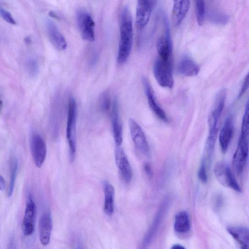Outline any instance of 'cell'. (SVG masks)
Instances as JSON below:
<instances>
[{
    "mask_svg": "<svg viewBox=\"0 0 249 249\" xmlns=\"http://www.w3.org/2000/svg\"><path fill=\"white\" fill-rule=\"evenodd\" d=\"M45 24L48 36L52 45L59 51L65 50L67 46L66 40L55 23L47 20Z\"/></svg>",
    "mask_w": 249,
    "mask_h": 249,
    "instance_id": "cell-16",
    "label": "cell"
},
{
    "mask_svg": "<svg viewBox=\"0 0 249 249\" xmlns=\"http://www.w3.org/2000/svg\"><path fill=\"white\" fill-rule=\"evenodd\" d=\"M215 178L222 185L231 188L238 192L242 189L227 163L219 161L216 163L213 169Z\"/></svg>",
    "mask_w": 249,
    "mask_h": 249,
    "instance_id": "cell-5",
    "label": "cell"
},
{
    "mask_svg": "<svg viewBox=\"0 0 249 249\" xmlns=\"http://www.w3.org/2000/svg\"><path fill=\"white\" fill-rule=\"evenodd\" d=\"M112 132L114 140L117 146H120L123 142V129L120 120L117 100L112 102L111 111Z\"/></svg>",
    "mask_w": 249,
    "mask_h": 249,
    "instance_id": "cell-18",
    "label": "cell"
},
{
    "mask_svg": "<svg viewBox=\"0 0 249 249\" xmlns=\"http://www.w3.org/2000/svg\"><path fill=\"white\" fill-rule=\"evenodd\" d=\"M35 213L36 205L32 196H30L26 203L22 222V231L25 235L29 236L34 232Z\"/></svg>",
    "mask_w": 249,
    "mask_h": 249,
    "instance_id": "cell-15",
    "label": "cell"
},
{
    "mask_svg": "<svg viewBox=\"0 0 249 249\" xmlns=\"http://www.w3.org/2000/svg\"><path fill=\"white\" fill-rule=\"evenodd\" d=\"M30 147L35 164L40 168L45 161L47 153L45 142L39 134L34 133L31 137Z\"/></svg>",
    "mask_w": 249,
    "mask_h": 249,
    "instance_id": "cell-9",
    "label": "cell"
},
{
    "mask_svg": "<svg viewBox=\"0 0 249 249\" xmlns=\"http://www.w3.org/2000/svg\"><path fill=\"white\" fill-rule=\"evenodd\" d=\"M190 0H173L172 19L175 26L179 25L189 9Z\"/></svg>",
    "mask_w": 249,
    "mask_h": 249,
    "instance_id": "cell-19",
    "label": "cell"
},
{
    "mask_svg": "<svg viewBox=\"0 0 249 249\" xmlns=\"http://www.w3.org/2000/svg\"><path fill=\"white\" fill-rule=\"evenodd\" d=\"M170 202L169 198L167 197L161 204L152 224L143 239V246L145 247L149 245L154 238L168 210Z\"/></svg>",
    "mask_w": 249,
    "mask_h": 249,
    "instance_id": "cell-8",
    "label": "cell"
},
{
    "mask_svg": "<svg viewBox=\"0 0 249 249\" xmlns=\"http://www.w3.org/2000/svg\"><path fill=\"white\" fill-rule=\"evenodd\" d=\"M172 68V60H165L159 58L155 61L153 73L158 83L161 87L166 88L173 87Z\"/></svg>",
    "mask_w": 249,
    "mask_h": 249,
    "instance_id": "cell-4",
    "label": "cell"
},
{
    "mask_svg": "<svg viewBox=\"0 0 249 249\" xmlns=\"http://www.w3.org/2000/svg\"><path fill=\"white\" fill-rule=\"evenodd\" d=\"M154 4L155 0H137L136 24L139 30H142L148 24Z\"/></svg>",
    "mask_w": 249,
    "mask_h": 249,
    "instance_id": "cell-12",
    "label": "cell"
},
{
    "mask_svg": "<svg viewBox=\"0 0 249 249\" xmlns=\"http://www.w3.org/2000/svg\"><path fill=\"white\" fill-rule=\"evenodd\" d=\"M111 97L109 91H104L100 95L99 99V107L103 112H107L112 107Z\"/></svg>",
    "mask_w": 249,
    "mask_h": 249,
    "instance_id": "cell-27",
    "label": "cell"
},
{
    "mask_svg": "<svg viewBox=\"0 0 249 249\" xmlns=\"http://www.w3.org/2000/svg\"><path fill=\"white\" fill-rule=\"evenodd\" d=\"M25 69L29 76L32 77H35L39 71L38 62L34 58H29L25 62Z\"/></svg>",
    "mask_w": 249,
    "mask_h": 249,
    "instance_id": "cell-28",
    "label": "cell"
},
{
    "mask_svg": "<svg viewBox=\"0 0 249 249\" xmlns=\"http://www.w3.org/2000/svg\"><path fill=\"white\" fill-rule=\"evenodd\" d=\"M144 169L145 173L149 177H151L152 176V171L151 167L149 164L145 163L144 164Z\"/></svg>",
    "mask_w": 249,
    "mask_h": 249,
    "instance_id": "cell-33",
    "label": "cell"
},
{
    "mask_svg": "<svg viewBox=\"0 0 249 249\" xmlns=\"http://www.w3.org/2000/svg\"><path fill=\"white\" fill-rule=\"evenodd\" d=\"M234 122L232 115H229L224 123L219 135V141L222 152L225 153L232 138Z\"/></svg>",
    "mask_w": 249,
    "mask_h": 249,
    "instance_id": "cell-17",
    "label": "cell"
},
{
    "mask_svg": "<svg viewBox=\"0 0 249 249\" xmlns=\"http://www.w3.org/2000/svg\"><path fill=\"white\" fill-rule=\"evenodd\" d=\"M77 113V105L75 99L73 97H71L68 103L66 136L69 143L70 159L71 162L74 160L76 149V124Z\"/></svg>",
    "mask_w": 249,
    "mask_h": 249,
    "instance_id": "cell-3",
    "label": "cell"
},
{
    "mask_svg": "<svg viewBox=\"0 0 249 249\" xmlns=\"http://www.w3.org/2000/svg\"><path fill=\"white\" fill-rule=\"evenodd\" d=\"M249 105L247 103L242 120L241 133L249 134Z\"/></svg>",
    "mask_w": 249,
    "mask_h": 249,
    "instance_id": "cell-29",
    "label": "cell"
},
{
    "mask_svg": "<svg viewBox=\"0 0 249 249\" xmlns=\"http://www.w3.org/2000/svg\"><path fill=\"white\" fill-rule=\"evenodd\" d=\"M177 72L185 76H195L199 71V67L192 59L183 57L177 66Z\"/></svg>",
    "mask_w": 249,
    "mask_h": 249,
    "instance_id": "cell-21",
    "label": "cell"
},
{
    "mask_svg": "<svg viewBox=\"0 0 249 249\" xmlns=\"http://www.w3.org/2000/svg\"><path fill=\"white\" fill-rule=\"evenodd\" d=\"M10 183L7 191V196L10 197L13 193L18 169V162L15 158H12L10 163Z\"/></svg>",
    "mask_w": 249,
    "mask_h": 249,
    "instance_id": "cell-25",
    "label": "cell"
},
{
    "mask_svg": "<svg viewBox=\"0 0 249 249\" xmlns=\"http://www.w3.org/2000/svg\"><path fill=\"white\" fill-rule=\"evenodd\" d=\"M128 124L131 136L136 147L143 154L147 156H149V144L140 125L132 119L129 120Z\"/></svg>",
    "mask_w": 249,
    "mask_h": 249,
    "instance_id": "cell-11",
    "label": "cell"
},
{
    "mask_svg": "<svg viewBox=\"0 0 249 249\" xmlns=\"http://www.w3.org/2000/svg\"><path fill=\"white\" fill-rule=\"evenodd\" d=\"M216 200L214 202V205L216 208H218L220 207V205L222 204V198L220 196H217L216 197Z\"/></svg>",
    "mask_w": 249,
    "mask_h": 249,
    "instance_id": "cell-34",
    "label": "cell"
},
{
    "mask_svg": "<svg viewBox=\"0 0 249 249\" xmlns=\"http://www.w3.org/2000/svg\"><path fill=\"white\" fill-rule=\"evenodd\" d=\"M78 28L83 39L93 42L95 40V23L91 16L87 12L79 11L77 15Z\"/></svg>",
    "mask_w": 249,
    "mask_h": 249,
    "instance_id": "cell-10",
    "label": "cell"
},
{
    "mask_svg": "<svg viewBox=\"0 0 249 249\" xmlns=\"http://www.w3.org/2000/svg\"><path fill=\"white\" fill-rule=\"evenodd\" d=\"M5 182L3 177L0 175V190L2 191L5 189Z\"/></svg>",
    "mask_w": 249,
    "mask_h": 249,
    "instance_id": "cell-35",
    "label": "cell"
},
{
    "mask_svg": "<svg viewBox=\"0 0 249 249\" xmlns=\"http://www.w3.org/2000/svg\"><path fill=\"white\" fill-rule=\"evenodd\" d=\"M196 17L197 22L200 26L204 24L205 18L206 7L205 0H194Z\"/></svg>",
    "mask_w": 249,
    "mask_h": 249,
    "instance_id": "cell-26",
    "label": "cell"
},
{
    "mask_svg": "<svg viewBox=\"0 0 249 249\" xmlns=\"http://www.w3.org/2000/svg\"><path fill=\"white\" fill-rule=\"evenodd\" d=\"M52 219L51 215L46 213L40 217L39 222V236L41 243L47 245L50 241L52 230Z\"/></svg>",
    "mask_w": 249,
    "mask_h": 249,
    "instance_id": "cell-20",
    "label": "cell"
},
{
    "mask_svg": "<svg viewBox=\"0 0 249 249\" xmlns=\"http://www.w3.org/2000/svg\"><path fill=\"white\" fill-rule=\"evenodd\" d=\"M172 249H184V248L181 246V245L180 244H175V245H174L173 246V247H172Z\"/></svg>",
    "mask_w": 249,
    "mask_h": 249,
    "instance_id": "cell-36",
    "label": "cell"
},
{
    "mask_svg": "<svg viewBox=\"0 0 249 249\" xmlns=\"http://www.w3.org/2000/svg\"><path fill=\"white\" fill-rule=\"evenodd\" d=\"M142 82L150 108L160 119L165 122H168V119L166 114L158 104L148 80L146 78L143 77Z\"/></svg>",
    "mask_w": 249,
    "mask_h": 249,
    "instance_id": "cell-14",
    "label": "cell"
},
{
    "mask_svg": "<svg viewBox=\"0 0 249 249\" xmlns=\"http://www.w3.org/2000/svg\"><path fill=\"white\" fill-rule=\"evenodd\" d=\"M249 87V75L248 74L246 75L245 80L243 83V85L241 87V89L239 91V93L238 96V99L240 98L244 95L245 92L247 91Z\"/></svg>",
    "mask_w": 249,
    "mask_h": 249,
    "instance_id": "cell-32",
    "label": "cell"
},
{
    "mask_svg": "<svg viewBox=\"0 0 249 249\" xmlns=\"http://www.w3.org/2000/svg\"><path fill=\"white\" fill-rule=\"evenodd\" d=\"M226 96L225 89H221L217 95L214 107L209 116V135L206 144L208 158H211L213 151L219 129V121L224 107Z\"/></svg>",
    "mask_w": 249,
    "mask_h": 249,
    "instance_id": "cell-2",
    "label": "cell"
},
{
    "mask_svg": "<svg viewBox=\"0 0 249 249\" xmlns=\"http://www.w3.org/2000/svg\"><path fill=\"white\" fill-rule=\"evenodd\" d=\"M198 176L201 182L204 183L207 182L208 177L206 171L205 159H203L201 161L200 167L198 171Z\"/></svg>",
    "mask_w": 249,
    "mask_h": 249,
    "instance_id": "cell-30",
    "label": "cell"
},
{
    "mask_svg": "<svg viewBox=\"0 0 249 249\" xmlns=\"http://www.w3.org/2000/svg\"><path fill=\"white\" fill-rule=\"evenodd\" d=\"M174 228L179 233H185L190 231V222L186 212L181 211L176 215Z\"/></svg>",
    "mask_w": 249,
    "mask_h": 249,
    "instance_id": "cell-24",
    "label": "cell"
},
{
    "mask_svg": "<svg viewBox=\"0 0 249 249\" xmlns=\"http://www.w3.org/2000/svg\"><path fill=\"white\" fill-rule=\"evenodd\" d=\"M164 35L157 42V50L159 58L165 60H172V43L169 24L166 15L163 16Z\"/></svg>",
    "mask_w": 249,
    "mask_h": 249,
    "instance_id": "cell-6",
    "label": "cell"
},
{
    "mask_svg": "<svg viewBox=\"0 0 249 249\" xmlns=\"http://www.w3.org/2000/svg\"><path fill=\"white\" fill-rule=\"evenodd\" d=\"M115 157L121 178L124 183H130L133 178V171L124 151L120 146H117L115 150Z\"/></svg>",
    "mask_w": 249,
    "mask_h": 249,
    "instance_id": "cell-13",
    "label": "cell"
},
{
    "mask_svg": "<svg viewBox=\"0 0 249 249\" xmlns=\"http://www.w3.org/2000/svg\"><path fill=\"white\" fill-rule=\"evenodd\" d=\"M49 15L50 17H51L53 18H56V19L58 18L57 16L53 12H50L49 13Z\"/></svg>",
    "mask_w": 249,
    "mask_h": 249,
    "instance_id": "cell-37",
    "label": "cell"
},
{
    "mask_svg": "<svg viewBox=\"0 0 249 249\" xmlns=\"http://www.w3.org/2000/svg\"><path fill=\"white\" fill-rule=\"evenodd\" d=\"M25 42L27 44H29L31 43V40L30 38H29V37H27L25 38Z\"/></svg>",
    "mask_w": 249,
    "mask_h": 249,
    "instance_id": "cell-38",
    "label": "cell"
},
{
    "mask_svg": "<svg viewBox=\"0 0 249 249\" xmlns=\"http://www.w3.org/2000/svg\"><path fill=\"white\" fill-rule=\"evenodd\" d=\"M0 16L9 24L14 25L16 24V22L11 13L3 8H0Z\"/></svg>",
    "mask_w": 249,
    "mask_h": 249,
    "instance_id": "cell-31",
    "label": "cell"
},
{
    "mask_svg": "<svg viewBox=\"0 0 249 249\" xmlns=\"http://www.w3.org/2000/svg\"><path fill=\"white\" fill-rule=\"evenodd\" d=\"M133 29L131 15L127 7H124L121 15L120 41L117 54V62L124 63L130 55L133 44Z\"/></svg>",
    "mask_w": 249,
    "mask_h": 249,
    "instance_id": "cell-1",
    "label": "cell"
},
{
    "mask_svg": "<svg viewBox=\"0 0 249 249\" xmlns=\"http://www.w3.org/2000/svg\"><path fill=\"white\" fill-rule=\"evenodd\" d=\"M227 231L242 248H249V231L248 228L243 226L230 227L227 228Z\"/></svg>",
    "mask_w": 249,
    "mask_h": 249,
    "instance_id": "cell-22",
    "label": "cell"
},
{
    "mask_svg": "<svg viewBox=\"0 0 249 249\" xmlns=\"http://www.w3.org/2000/svg\"><path fill=\"white\" fill-rule=\"evenodd\" d=\"M249 149V134L241 133L237 149L233 155L232 166L238 174H241L246 163Z\"/></svg>",
    "mask_w": 249,
    "mask_h": 249,
    "instance_id": "cell-7",
    "label": "cell"
},
{
    "mask_svg": "<svg viewBox=\"0 0 249 249\" xmlns=\"http://www.w3.org/2000/svg\"><path fill=\"white\" fill-rule=\"evenodd\" d=\"M103 189L105 195L104 211L107 215H111L114 212L115 189L113 186L106 180L103 183Z\"/></svg>",
    "mask_w": 249,
    "mask_h": 249,
    "instance_id": "cell-23",
    "label": "cell"
}]
</instances>
